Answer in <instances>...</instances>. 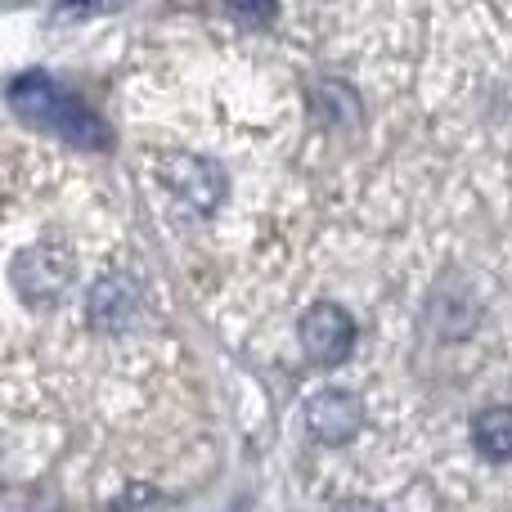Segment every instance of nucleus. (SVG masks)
Here are the masks:
<instances>
[{
    "label": "nucleus",
    "mask_w": 512,
    "mask_h": 512,
    "mask_svg": "<svg viewBox=\"0 0 512 512\" xmlns=\"http://www.w3.org/2000/svg\"><path fill=\"white\" fill-rule=\"evenodd\" d=\"M144 180L153 189V203H162V212H171L176 221H207L230 198V171L194 149L144 153Z\"/></svg>",
    "instance_id": "nucleus-2"
},
{
    "label": "nucleus",
    "mask_w": 512,
    "mask_h": 512,
    "mask_svg": "<svg viewBox=\"0 0 512 512\" xmlns=\"http://www.w3.org/2000/svg\"><path fill=\"white\" fill-rule=\"evenodd\" d=\"M297 342H301V355H306L310 364H319V369L346 364L355 351L351 310L337 306V301H315V306L297 319Z\"/></svg>",
    "instance_id": "nucleus-4"
},
{
    "label": "nucleus",
    "mask_w": 512,
    "mask_h": 512,
    "mask_svg": "<svg viewBox=\"0 0 512 512\" xmlns=\"http://www.w3.org/2000/svg\"><path fill=\"white\" fill-rule=\"evenodd\" d=\"M126 0H59V9H54V18H63V23H72V18H99V14H113V9H122Z\"/></svg>",
    "instance_id": "nucleus-9"
},
{
    "label": "nucleus",
    "mask_w": 512,
    "mask_h": 512,
    "mask_svg": "<svg viewBox=\"0 0 512 512\" xmlns=\"http://www.w3.org/2000/svg\"><path fill=\"white\" fill-rule=\"evenodd\" d=\"M472 450L490 463H512V405H490L472 418Z\"/></svg>",
    "instance_id": "nucleus-6"
},
{
    "label": "nucleus",
    "mask_w": 512,
    "mask_h": 512,
    "mask_svg": "<svg viewBox=\"0 0 512 512\" xmlns=\"http://www.w3.org/2000/svg\"><path fill=\"white\" fill-rule=\"evenodd\" d=\"M162 351L158 283L99 185L45 144H0V468L135 427Z\"/></svg>",
    "instance_id": "nucleus-1"
},
{
    "label": "nucleus",
    "mask_w": 512,
    "mask_h": 512,
    "mask_svg": "<svg viewBox=\"0 0 512 512\" xmlns=\"http://www.w3.org/2000/svg\"><path fill=\"white\" fill-rule=\"evenodd\" d=\"M9 108L18 113L23 126L50 131L54 140H68L72 149H86V153L113 149V131H108L81 99H72L59 81L45 77V72H27V77H18L14 86H9Z\"/></svg>",
    "instance_id": "nucleus-3"
},
{
    "label": "nucleus",
    "mask_w": 512,
    "mask_h": 512,
    "mask_svg": "<svg viewBox=\"0 0 512 512\" xmlns=\"http://www.w3.org/2000/svg\"><path fill=\"white\" fill-rule=\"evenodd\" d=\"M221 9L239 27H270L279 18V0H221Z\"/></svg>",
    "instance_id": "nucleus-8"
},
{
    "label": "nucleus",
    "mask_w": 512,
    "mask_h": 512,
    "mask_svg": "<svg viewBox=\"0 0 512 512\" xmlns=\"http://www.w3.org/2000/svg\"><path fill=\"white\" fill-rule=\"evenodd\" d=\"M333 512H387V508H378V504H369V499H346V504H337Z\"/></svg>",
    "instance_id": "nucleus-10"
},
{
    "label": "nucleus",
    "mask_w": 512,
    "mask_h": 512,
    "mask_svg": "<svg viewBox=\"0 0 512 512\" xmlns=\"http://www.w3.org/2000/svg\"><path fill=\"white\" fill-rule=\"evenodd\" d=\"M315 117L324 126H355L360 122V99L342 81H319L315 86Z\"/></svg>",
    "instance_id": "nucleus-7"
},
{
    "label": "nucleus",
    "mask_w": 512,
    "mask_h": 512,
    "mask_svg": "<svg viewBox=\"0 0 512 512\" xmlns=\"http://www.w3.org/2000/svg\"><path fill=\"white\" fill-rule=\"evenodd\" d=\"M301 427H306V436L315 445L337 450V445H351L355 436H360L364 409H360V400H355L351 391L324 387V391H315V396L301 405Z\"/></svg>",
    "instance_id": "nucleus-5"
}]
</instances>
